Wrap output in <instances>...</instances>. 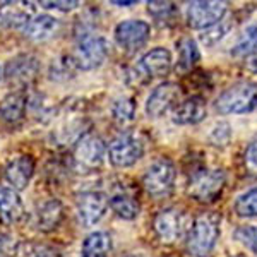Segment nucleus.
<instances>
[{
    "mask_svg": "<svg viewBox=\"0 0 257 257\" xmlns=\"http://www.w3.org/2000/svg\"><path fill=\"white\" fill-rule=\"evenodd\" d=\"M233 209L238 218H257V187L240 194L233 204Z\"/></svg>",
    "mask_w": 257,
    "mask_h": 257,
    "instance_id": "bb28decb",
    "label": "nucleus"
},
{
    "mask_svg": "<svg viewBox=\"0 0 257 257\" xmlns=\"http://www.w3.org/2000/svg\"><path fill=\"white\" fill-rule=\"evenodd\" d=\"M226 185V173L223 168L197 167L190 172L187 194L197 202L209 204L218 201Z\"/></svg>",
    "mask_w": 257,
    "mask_h": 257,
    "instance_id": "f03ea898",
    "label": "nucleus"
},
{
    "mask_svg": "<svg viewBox=\"0 0 257 257\" xmlns=\"http://www.w3.org/2000/svg\"><path fill=\"white\" fill-rule=\"evenodd\" d=\"M122 257H148L146 254H141V252H131V254H125Z\"/></svg>",
    "mask_w": 257,
    "mask_h": 257,
    "instance_id": "58836bf2",
    "label": "nucleus"
},
{
    "mask_svg": "<svg viewBox=\"0 0 257 257\" xmlns=\"http://www.w3.org/2000/svg\"><path fill=\"white\" fill-rule=\"evenodd\" d=\"M77 204V214L79 219L84 225H94L99 219L105 216L106 208H108V199L103 192L96 190H88V192H81L76 199Z\"/></svg>",
    "mask_w": 257,
    "mask_h": 257,
    "instance_id": "ddd939ff",
    "label": "nucleus"
},
{
    "mask_svg": "<svg viewBox=\"0 0 257 257\" xmlns=\"http://www.w3.org/2000/svg\"><path fill=\"white\" fill-rule=\"evenodd\" d=\"M59 28V19L52 18L48 14H41V16H33V19L26 24L24 28V35L30 40L35 41H43L48 40L53 33Z\"/></svg>",
    "mask_w": 257,
    "mask_h": 257,
    "instance_id": "412c9836",
    "label": "nucleus"
},
{
    "mask_svg": "<svg viewBox=\"0 0 257 257\" xmlns=\"http://www.w3.org/2000/svg\"><path fill=\"white\" fill-rule=\"evenodd\" d=\"M175 165L168 158H160L153 161L148 167L146 173L143 177V187L153 197H163L167 196L175 184Z\"/></svg>",
    "mask_w": 257,
    "mask_h": 257,
    "instance_id": "20e7f679",
    "label": "nucleus"
},
{
    "mask_svg": "<svg viewBox=\"0 0 257 257\" xmlns=\"http://www.w3.org/2000/svg\"><path fill=\"white\" fill-rule=\"evenodd\" d=\"M108 57V43L103 36H84L74 53L70 55L76 69L79 70H93L99 67Z\"/></svg>",
    "mask_w": 257,
    "mask_h": 257,
    "instance_id": "39448f33",
    "label": "nucleus"
},
{
    "mask_svg": "<svg viewBox=\"0 0 257 257\" xmlns=\"http://www.w3.org/2000/svg\"><path fill=\"white\" fill-rule=\"evenodd\" d=\"M235 238L257 254V226L245 225V226L237 228V230H235Z\"/></svg>",
    "mask_w": 257,
    "mask_h": 257,
    "instance_id": "72a5a7b5",
    "label": "nucleus"
},
{
    "mask_svg": "<svg viewBox=\"0 0 257 257\" xmlns=\"http://www.w3.org/2000/svg\"><path fill=\"white\" fill-rule=\"evenodd\" d=\"M226 14L225 2H190L187 7V24L192 30L206 31L221 23Z\"/></svg>",
    "mask_w": 257,
    "mask_h": 257,
    "instance_id": "423d86ee",
    "label": "nucleus"
},
{
    "mask_svg": "<svg viewBox=\"0 0 257 257\" xmlns=\"http://www.w3.org/2000/svg\"><path fill=\"white\" fill-rule=\"evenodd\" d=\"M14 254H18V248L12 238L7 235H0V257H14Z\"/></svg>",
    "mask_w": 257,
    "mask_h": 257,
    "instance_id": "f704fd0d",
    "label": "nucleus"
},
{
    "mask_svg": "<svg viewBox=\"0 0 257 257\" xmlns=\"http://www.w3.org/2000/svg\"><path fill=\"white\" fill-rule=\"evenodd\" d=\"M31 2H7L0 6V26L4 28H26L33 19Z\"/></svg>",
    "mask_w": 257,
    "mask_h": 257,
    "instance_id": "2eb2a0df",
    "label": "nucleus"
},
{
    "mask_svg": "<svg viewBox=\"0 0 257 257\" xmlns=\"http://www.w3.org/2000/svg\"><path fill=\"white\" fill-rule=\"evenodd\" d=\"M221 235V218L216 213H202L194 219L187 235V252L192 257H209Z\"/></svg>",
    "mask_w": 257,
    "mask_h": 257,
    "instance_id": "f257e3e1",
    "label": "nucleus"
},
{
    "mask_svg": "<svg viewBox=\"0 0 257 257\" xmlns=\"http://www.w3.org/2000/svg\"><path fill=\"white\" fill-rule=\"evenodd\" d=\"M108 206L113 209L117 216L123 219H136L139 216L141 206L134 197L125 196V194H117L108 201Z\"/></svg>",
    "mask_w": 257,
    "mask_h": 257,
    "instance_id": "b1692460",
    "label": "nucleus"
},
{
    "mask_svg": "<svg viewBox=\"0 0 257 257\" xmlns=\"http://www.w3.org/2000/svg\"><path fill=\"white\" fill-rule=\"evenodd\" d=\"M231 125L225 120H218L213 127H211L209 134H208V141L211 143V146L214 148H226L231 141Z\"/></svg>",
    "mask_w": 257,
    "mask_h": 257,
    "instance_id": "c85d7f7f",
    "label": "nucleus"
},
{
    "mask_svg": "<svg viewBox=\"0 0 257 257\" xmlns=\"http://www.w3.org/2000/svg\"><path fill=\"white\" fill-rule=\"evenodd\" d=\"M141 69L146 72L149 79L153 77H165L172 69V53L167 48L158 47L148 52L139 62Z\"/></svg>",
    "mask_w": 257,
    "mask_h": 257,
    "instance_id": "f3484780",
    "label": "nucleus"
},
{
    "mask_svg": "<svg viewBox=\"0 0 257 257\" xmlns=\"http://www.w3.org/2000/svg\"><path fill=\"white\" fill-rule=\"evenodd\" d=\"M182 88L177 82H163L149 94L146 101V113L151 118H160L178 103Z\"/></svg>",
    "mask_w": 257,
    "mask_h": 257,
    "instance_id": "9b49d317",
    "label": "nucleus"
},
{
    "mask_svg": "<svg viewBox=\"0 0 257 257\" xmlns=\"http://www.w3.org/2000/svg\"><path fill=\"white\" fill-rule=\"evenodd\" d=\"M47 9H57V11H72L79 6V2H41Z\"/></svg>",
    "mask_w": 257,
    "mask_h": 257,
    "instance_id": "c9c22d12",
    "label": "nucleus"
},
{
    "mask_svg": "<svg viewBox=\"0 0 257 257\" xmlns=\"http://www.w3.org/2000/svg\"><path fill=\"white\" fill-rule=\"evenodd\" d=\"M187 226V216L177 208L161 209L153 219V230L163 243H175Z\"/></svg>",
    "mask_w": 257,
    "mask_h": 257,
    "instance_id": "6e6552de",
    "label": "nucleus"
},
{
    "mask_svg": "<svg viewBox=\"0 0 257 257\" xmlns=\"http://www.w3.org/2000/svg\"><path fill=\"white\" fill-rule=\"evenodd\" d=\"M113 6H120V7H128V6H136L138 2H118V0H115V2H111Z\"/></svg>",
    "mask_w": 257,
    "mask_h": 257,
    "instance_id": "4c0bfd02",
    "label": "nucleus"
},
{
    "mask_svg": "<svg viewBox=\"0 0 257 257\" xmlns=\"http://www.w3.org/2000/svg\"><path fill=\"white\" fill-rule=\"evenodd\" d=\"M148 12L153 16V19L161 26L165 24H172L177 19L178 9L175 4L172 2H149L148 4Z\"/></svg>",
    "mask_w": 257,
    "mask_h": 257,
    "instance_id": "cd10ccee",
    "label": "nucleus"
},
{
    "mask_svg": "<svg viewBox=\"0 0 257 257\" xmlns=\"http://www.w3.org/2000/svg\"><path fill=\"white\" fill-rule=\"evenodd\" d=\"M233 257H245V255H233Z\"/></svg>",
    "mask_w": 257,
    "mask_h": 257,
    "instance_id": "ea45409f",
    "label": "nucleus"
},
{
    "mask_svg": "<svg viewBox=\"0 0 257 257\" xmlns=\"http://www.w3.org/2000/svg\"><path fill=\"white\" fill-rule=\"evenodd\" d=\"M248 70H252V72L257 74V55H254L250 60H248Z\"/></svg>",
    "mask_w": 257,
    "mask_h": 257,
    "instance_id": "e433bc0d",
    "label": "nucleus"
},
{
    "mask_svg": "<svg viewBox=\"0 0 257 257\" xmlns=\"http://www.w3.org/2000/svg\"><path fill=\"white\" fill-rule=\"evenodd\" d=\"M254 52H257V21L245 28V31L242 33V36L231 50V55L242 59V57L252 55Z\"/></svg>",
    "mask_w": 257,
    "mask_h": 257,
    "instance_id": "393cba45",
    "label": "nucleus"
},
{
    "mask_svg": "<svg viewBox=\"0 0 257 257\" xmlns=\"http://www.w3.org/2000/svg\"><path fill=\"white\" fill-rule=\"evenodd\" d=\"M208 115V105L202 96H190L178 103L173 111V122L177 125H196Z\"/></svg>",
    "mask_w": 257,
    "mask_h": 257,
    "instance_id": "4468645a",
    "label": "nucleus"
},
{
    "mask_svg": "<svg viewBox=\"0 0 257 257\" xmlns=\"http://www.w3.org/2000/svg\"><path fill=\"white\" fill-rule=\"evenodd\" d=\"M149 33H151V28H149L146 21L128 19L117 24V28H115V41L118 43V47H122L127 52H136L148 41Z\"/></svg>",
    "mask_w": 257,
    "mask_h": 257,
    "instance_id": "9d476101",
    "label": "nucleus"
},
{
    "mask_svg": "<svg viewBox=\"0 0 257 257\" xmlns=\"http://www.w3.org/2000/svg\"><path fill=\"white\" fill-rule=\"evenodd\" d=\"M76 65L70 57H60V59L53 60L52 67H50V77L55 81H65L69 77H72Z\"/></svg>",
    "mask_w": 257,
    "mask_h": 257,
    "instance_id": "7c9ffc66",
    "label": "nucleus"
},
{
    "mask_svg": "<svg viewBox=\"0 0 257 257\" xmlns=\"http://www.w3.org/2000/svg\"><path fill=\"white\" fill-rule=\"evenodd\" d=\"M136 117V101L134 98H118L111 105V118L120 127H125Z\"/></svg>",
    "mask_w": 257,
    "mask_h": 257,
    "instance_id": "a878e982",
    "label": "nucleus"
},
{
    "mask_svg": "<svg viewBox=\"0 0 257 257\" xmlns=\"http://www.w3.org/2000/svg\"><path fill=\"white\" fill-rule=\"evenodd\" d=\"M105 158V144L94 134H86L76 143L74 161L77 167L86 170H94L103 163Z\"/></svg>",
    "mask_w": 257,
    "mask_h": 257,
    "instance_id": "f8f14e48",
    "label": "nucleus"
},
{
    "mask_svg": "<svg viewBox=\"0 0 257 257\" xmlns=\"http://www.w3.org/2000/svg\"><path fill=\"white\" fill-rule=\"evenodd\" d=\"M19 257H60L59 250L47 243L40 242H24L18 247Z\"/></svg>",
    "mask_w": 257,
    "mask_h": 257,
    "instance_id": "c756f323",
    "label": "nucleus"
},
{
    "mask_svg": "<svg viewBox=\"0 0 257 257\" xmlns=\"http://www.w3.org/2000/svg\"><path fill=\"white\" fill-rule=\"evenodd\" d=\"M40 70V62L33 55H19L12 59L6 67V79L9 86L24 89L36 79Z\"/></svg>",
    "mask_w": 257,
    "mask_h": 257,
    "instance_id": "1a4fd4ad",
    "label": "nucleus"
},
{
    "mask_svg": "<svg viewBox=\"0 0 257 257\" xmlns=\"http://www.w3.org/2000/svg\"><path fill=\"white\" fill-rule=\"evenodd\" d=\"M144 144L132 134H120L108 146L110 163L117 168H127L143 158Z\"/></svg>",
    "mask_w": 257,
    "mask_h": 257,
    "instance_id": "0eeeda50",
    "label": "nucleus"
},
{
    "mask_svg": "<svg viewBox=\"0 0 257 257\" xmlns=\"http://www.w3.org/2000/svg\"><path fill=\"white\" fill-rule=\"evenodd\" d=\"M216 110L221 115H243L257 108V82L238 81L223 91L216 99Z\"/></svg>",
    "mask_w": 257,
    "mask_h": 257,
    "instance_id": "7ed1b4c3",
    "label": "nucleus"
},
{
    "mask_svg": "<svg viewBox=\"0 0 257 257\" xmlns=\"http://www.w3.org/2000/svg\"><path fill=\"white\" fill-rule=\"evenodd\" d=\"M33 173H35V160L31 156H19L14 161H11L6 168V177L9 184L14 189L23 190L28 187Z\"/></svg>",
    "mask_w": 257,
    "mask_h": 257,
    "instance_id": "a211bd4d",
    "label": "nucleus"
},
{
    "mask_svg": "<svg viewBox=\"0 0 257 257\" xmlns=\"http://www.w3.org/2000/svg\"><path fill=\"white\" fill-rule=\"evenodd\" d=\"M111 250V237L105 231H94L82 243L81 257H108Z\"/></svg>",
    "mask_w": 257,
    "mask_h": 257,
    "instance_id": "5701e85b",
    "label": "nucleus"
},
{
    "mask_svg": "<svg viewBox=\"0 0 257 257\" xmlns=\"http://www.w3.org/2000/svg\"><path fill=\"white\" fill-rule=\"evenodd\" d=\"M64 218V208L57 199H48L38 206L36 211V226L41 231H52L60 225Z\"/></svg>",
    "mask_w": 257,
    "mask_h": 257,
    "instance_id": "aec40b11",
    "label": "nucleus"
},
{
    "mask_svg": "<svg viewBox=\"0 0 257 257\" xmlns=\"http://www.w3.org/2000/svg\"><path fill=\"white\" fill-rule=\"evenodd\" d=\"M228 31H230V26H228L226 23H218L216 26L209 28V30L202 31L201 35V41L206 45V47H214L216 43H219L225 36L228 35Z\"/></svg>",
    "mask_w": 257,
    "mask_h": 257,
    "instance_id": "2f4dec72",
    "label": "nucleus"
},
{
    "mask_svg": "<svg viewBox=\"0 0 257 257\" xmlns=\"http://www.w3.org/2000/svg\"><path fill=\"white\" fill-rule=\"evenodd\" d=\"M26 216L24 204L14 189L0 187V221L4 225H18Z\"/></svg>",
    "mask_w": 257,
    "mask_h": 257,
    "instance_id": "dca6fc26",
    "label": "nucleus"
},
{
    "mask_svg": "<svg viewBox=\"0 0 257 257\" xmlns=\"http://www.w3.org/2000/svg\"><path fill=\"white\" fill-rule=\"evenodd\" d=\"M178 60H177V72L187 74L190 72L201 60V52H199L197 41L192 40L190 36H184L177 43Z\"/></svg>",
    "mask_w": 257,
    "mask_h": 257,
    "instance_id": "6ab92c4d",
    "label": "nucleus"
},
{
    "mask_svg": "<svg viewBox=\"0 0 257 257\" xmlns=\"http://www.w3.org/2000/svg\"><path fill=\"white\" fill-rule=\"evenodd\" d=\"M24 113H26V96L23 93H11L0 101V117L6 122H19Z\"/></svg>",
    "mask_w": 257,
    "mask_h": 257,
    "instance_id": "4be33fe9",
    "label": "nucleus"
},
{
    "mask_svg": "<svg viewBox=\"0 0 257 257\" xmlns=\"http://www.w3.org/2000/svg\"><path fill=\"white\" fill-rule=\"evenodd\" d=\"M243 168L250 177H257V134L248 141L243 151Z\"/></svg>",
    "mask_w": 257,
    "mask_h": 257,
    "instance_id": "473e14b6",
    "label": "nucleus"
}]
</instances>
